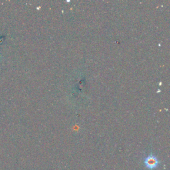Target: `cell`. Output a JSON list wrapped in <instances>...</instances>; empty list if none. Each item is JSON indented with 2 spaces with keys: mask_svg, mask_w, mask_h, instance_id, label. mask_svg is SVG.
I'll return each instance as SVG.
<instances>
[{
  "mask_svg": "<svg viewBox=\"0 0 170 170\" xmlns=\"http://www.w3.org/2000/svg\"><path fill=\"white\" fill-rule=\"evenodd\" d=\"M159 163V162L158 158L153 154H150V155L147 156L145 160H144L145 166L149 169H153L156 168L158 166Z\"/></svg>",
  "mask_w": 170,
  "mask_h": 170,
  "instance_id": "1",
  "label": "cell"
}]
</instances>
